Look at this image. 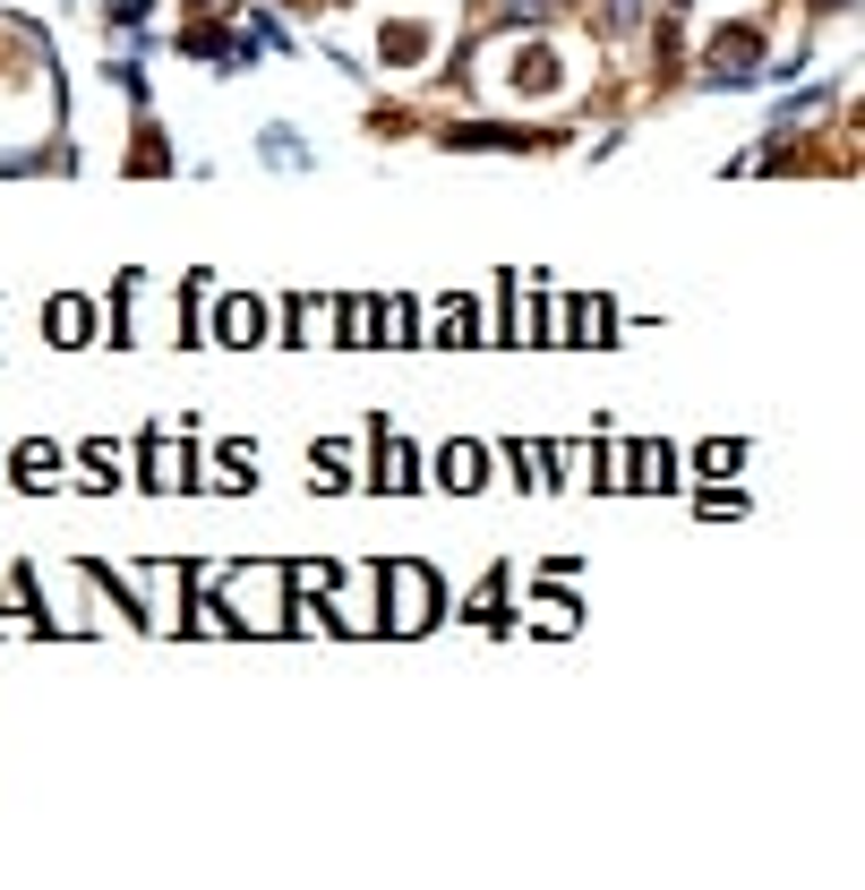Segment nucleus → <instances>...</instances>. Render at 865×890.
Wrapping results in <instances>:
<instances>
[{
  "label": "nucleus",
  "mask_w": 865,
  "mask_h": 890,
  "mask_svg": "<svg viewBox=\"0 0 865 890\" xmlns=\"http://www.w3.org/2000/svg\"><path fill=\"white\" fill-rule=\"evenodd\" d=\"M257 326H266V317H257L249 300H232V308H223V335H232V343H241V335H257Z\"/></svg>",
  "instance_id": "nucleus-3"
},
{
  "label": "nucleus",
  "mask_w": 865,
  "mask_h": 890,
  "mask_svg": "<svg viewBox=\"0 0 865 890\" xmlns=\"http://www.w3.org/2000/svg\"><path fill=\"white\" fill-rule=\"evenodd\" d=\"M437 480H446V489H480V454H437Z\"/></svg>",
  "instance_id": "nucleus-1"
},
{
  "label": "nucleus",
  "mask_w": 865,
  "mask_h": 890,
  "mask_svg": "<svg viewBox=\"0 0 865 890\" xmlns=\"http://www.w3.org/2000/svg\"><path fill=\"white\" fill-rule=\"evenodd\" d=\"M51 335H60V343H78V335H86V300H60V317H51Z\"/></svg>",
  "instance_id": "nucleus-2"
}]
</instances>
